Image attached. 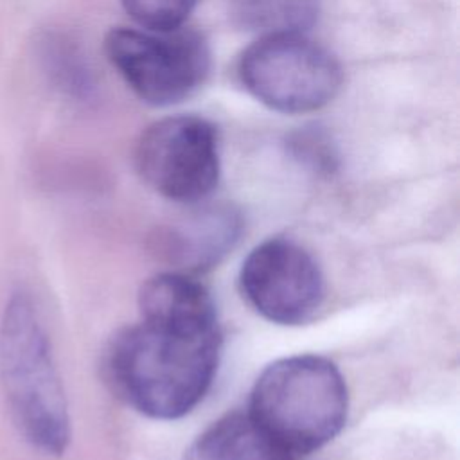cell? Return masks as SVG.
I'll use <instances>...</instances> for the list:
<instances>
[{"label": "cell", "instance_id": "7c38bea8", "mask_svg": "<svg viewBox=\"0 0 460 460\" xmlns=\"http://www.w3.org/2000/svg\"><path fill=\"white\" fill-rule=\"evenodd\" d=\"M322 138V135L316 133H302L298 135L291 146L298 156H302L305 162L316 167H325L329 169L332 164V151Z\"/></svg>", "mask_w": 460, "mask_h": 460}, {"label": "cell", "instance_id": "30bf717a", "mask_svg": "<svg viewBox=\"0 0 460 460\" xmlns=\"http://www.w3.org/2000/svg\"><path fill=\"white\" fill-rule=\"evenodd\" d=\"M232 13L259 36L305 32L318 16V0H232Z\"/></svg>", "mask_w": 460, "mask_h": 460}, {"label": "cell", "instance_id": "6da1fadb", "mask_svg": "<svg viewBox=\"0 0 460 460\" xmlns=\"http://www.w3.org/2000/svg\"><path fill=\"white\" fill-rule=\"evenodd\" d=\"M221 350L219 325L140 318L106 345L101 368L111 392L138 413L172 420L208 392Z\"/></svg>", "mask_w": 460, "mask_h": 460}, {"label": "cell", "instance_id": "277c9868", "mask_svg": "<svg viewBox=\"0 0 460 460\" xmlns=\"http://www.w3.org/2000/svg\"><path fill=\"white\" fill-rule=\"evenodd\" d=\"M243 86L280 113H309L329 104L341 88L338 59L304 32L259 36L239 58Z\"/></svg>", "mask_w": 460, "mask_h": 460}, {"label": "cell", "instance_id": "9c48e42d", "mask_svg": "<svg viewBox=\"0 0 460 460\" xmlns=\"http://www.w3.org/2000/svg\"><path fill=\"white\" fill-rule=\"evenodd\" d=\"M185 460H296L248 411L226 413L190 446Z\"/></svg>", "mask_w": 460, "mask_h": 460}, {"label": "cell", "instance_id": "8992f818", "mask_svg": "<svg viewBox=\"0 0 460 460\" xmlns=\"http://www.w3.org/2000/svg\"><path fill=\"white\" fill-rule=\"evenodd\" d=\"M142 180L160 196L185 205L201 203L219 180V138L198 115H171L147 126L135 149Z\"/></svg>", "mask_w": 460, "mask_h": 460}, {"label": "cell", "instance_id": "7a4b0ae2", "mask_svg": "<svg viewBox=\"0 0 460 460\" xmlns=\"http://www.w3.org/2000/svg\"><path fill=\"white\" fill-rule=\"evenodd\" d=\"M0 386L20 435L59 456L70 444V413L52 345L32 296L16 291L0 318Z\"/></svg>", "mask_w": 460, "mask_h": 460}, {"label": "cell", "instance_id": "8fae6325", "mask_svg": "<svg viewBox=\"0 0 460 460\" xmlns=\"http://www.w3.org/2000/svg\"><path fill=\"white\" fill-rule=\"evenodd\" d=\"M199 0H120L129 18L146 31L167 32L185 25Z\"/></svg>", "mask_w": 460, "mask_h": 460}, {"label": "cell", "instance_id": "5b68a950", "mask_svg": "<svg viewBox=\"0 0 460 460\" xmlns=\"http://www.w3.org/2000/svg\"><path fill=\"white\" fill-rule=\"evenodd\" d=\"M104 52L133 93L151 106H171L190 97L210 70L208 45L192 29L167 32L113 27Z\"/></svg>", "mask_w": 460, "mask_h": 460}, {"label": "cell", "instance_id": "3957f363", "mask_svg": "<svg viewBox=\"0 0 460 460\" xmlns=\"http://www.w3.org/2000/svg\"><path fill=\"white\" fill-rule=\"evenodd\" d=\"M349 392L338 367L314 354L273 361L257 377L248 413L295 458L331 442L343 428Z\"/></svg>", "mask_w": 460, "mask_h": 460}, {"label": "cell", "instance_id": "52a82bcc", "mask_svg": "<svg viewBox=\"0 0 460 460\" xmlns=\"http://www.w3.org/2000/svg\"><path fill=\"white\" fill-rule=\"evenodd\" d=\"M239 288L246 302L268 322H309L325 298V280L316 259L298 243L271 237L243 261Z\"/></svg>", "mask_w": 460, "mask_h": 460}, {"label": "cell", "instance_id": "ba28073f", "mask_svg": "<svg viewBox=\"0 0 460 460\" xmlns=\"http://www.w3.org/2000/svg\"><path fill=\"white\" fill-rule=\"evenodd\" d=\"M243 221L230 205H203L158 237L160 253L187 275L216 266L237 243Z\"/></svg>", "mask_w": 460, "mask_h": 460}]
</instances>
